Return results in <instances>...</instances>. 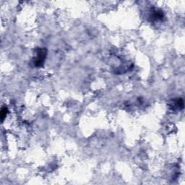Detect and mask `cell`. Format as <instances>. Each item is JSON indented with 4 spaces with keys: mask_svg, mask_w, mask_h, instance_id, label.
I'll list each match as a JSON object with an SVG mask.
<instances>
[{
    "mask_svg": "<svg viewBox=\"0 0 185 185\" xmlns=\"http://www.w3.org/2000/svg\"><path fill=\"white\" fill-rule=\"evenodd\" d=\"M45 56H46V51H43L42 49H41L39 51L37 55V57H36V65H41V64H42L44 61Z\"/></svg>",
    "mask_w": 185,
    "mask_h": 185,
    "instance_id": "6da1fadb",
    "label": "cell"
}]
</instances>
